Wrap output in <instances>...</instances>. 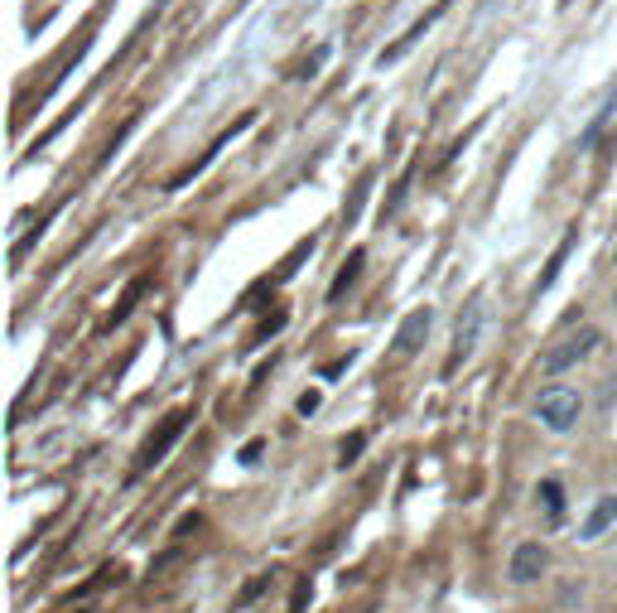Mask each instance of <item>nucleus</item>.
<instances>
[{
  "label": "nucleus",
  "mask_w": 617,
  "mask_h": 613,
  "mask_svg": "<svg viewBox=\"0 0 617 613\" xmlns=\"http://www.w3.org/2000/svg\"><path fill=\"white\" fill-rule=\"evenodd\" d=\"M598 343H603V334H598L593 324H584L579 334L555 338V343L540 353V377H560V372H569V367H579L593 353V348H598Z\"/></svg>",
  "instance_id": "obj_1"
},
{
  "label": "nucleus",
  "mask_w": 617,
  "mask_h": 613,
  "mask_svg": "<svg viewBox=\"0 0 617 613\" xmlns=\"http://www.w3.org/2000/svg\"><path fill=\"white\" fill-rule=\"evenodd\" d=\"M184 430H188V411H169V416L145 435V445H140V454H135V474H150L155 464H164V454L184 440Z\"/></svg>",
  "instance_id": "obj_2"
},
{
  "label": "nucleus",
  "mask_w": 617,
  "mask_h": 613,
  "mask_svg": "<svg viewBox=\"0 0 617 613\" xmlns=\"http://www.w3.org/2000/svg\"><path fill=\"white\" fill-rule=\"evenodd\" d=\"M579 411H584V401H579V391L564 387V382H555V387H545L536 396V416L550 425V430H574L579 425Z\"/></svg>",
  "instance_id": "obj_3"
},
{
  "label": "nucleus",
  "mask_w": 617,
  "mask_h": 613,
  "mask_svg": "<svg viewBox=\"0 0 617 613\" xmlns=\"http://www.w3.org/2000/svg\"><path fill=\"white\" fill-rule=\"evenodd\" d=\"M478 334H483V300H473V305L463 309V319H458V329H454V353H449V372H458V363H468V358H473V348H478Z\"/></svg>",
  "instance_id": "obj_4"
},
{
  "label": "nucleus",
  "mask_w": 617,
  "mask_h": 613,
  "mask_svg": "<svg viewBox=\"0 0 617 613\" xmlns=\"http://www.w3.org/2000/svg\"><path fill=\"white\" fill-rule=\"evenodd\" d=\"M545 570H550V551H545L540 541H526V546L511 551V580H516V585H536Z\"/></svg>",
  "instance_id": "obj_5"
},
{
  "label": "nucleus",
  "mask_w": 617,
  "mask_h": 613,
  "mask_svg": "<svg viewBox=\"0 0 617 613\" xmlns=\"http://www.w3.org/2000/svg\"><path fill=\"white\" fill-rule=\"evenodd\" d=\"M425 334H430V309H415V314L401 324V334H396V358H415L420 343H425Z\"/></svg>",
  "instance_id": "obj_6"
},
{
  "label": "nucleus",
  "mask_w": 617,
  "mask_h": 613,
  "mask_svg": "<svg viewBox=\"0 0 617 613\" xmlns=\"http://www.w3.org/2000/svg\"><path fill=\"white\" fill-rule=\"evenodd\" d=\"M608 527H617V493L593 502V512L584 517V527H579V541H598Z\"/></svg>",
  "instance_id": "obj_7"
},
{
  "label": "nucleus",
  "mask_w": 617,
  "mask_h": 613,
  "mask_svg": "<svg viewBox=\"0 0 617 613\" xmlns=\"http://www.w3.org/2000/svg\"><path fill=\"white\" fill-rule=\"evenodd\" d=\"M362 261H367L362 251H352L348 261H343V271H338V280L328 285V300H343V295H348L352 285H357V276H362Z\"/></svg>",
  "instance_id": "obj_8"
},
{
  "label": "nucleus",
  "mask_w": 617,
  "mask_h": 613,
  "mask_svg": "<svg viewBox=\"0 0 617 613\" xmlns=\"http://www.w3.org/2000/svg\"><path fill=\"white\" fill-rule=\"evenodd\" d=\"M536 498L545 502V517H550V522H560V517H564V488L555 483V478H545V483H540Z\"/></svg>",
  "instance_id": "obj_9"
},
{
  "label": "nucleus",
  "mask_w": 617,
  "mask_h": 613,
  "mask_svg": "<svg viewBox=\"0 0 617 613\" xmlns=\"http://www.w3.org/2000/svg\"><path fill=\"white\" fill-rule=\"evenodd\" d=\"M574 242H579V227H574V232H569V237H564L560 247H555V256H550V266H545V271H540V290H545V285H550V280L560 276L564 256H569V247H574Z\"/></svg>",
  "instance_id": "obj_10"
},
{
  "label": "nucleus",
  "mask_w": 617,
  "mask_h": 613,
  "mask_svg": "<svg viewBox=\"0 0 617 613\" xmlns=\"http://www.w3.org/2000/svg\"><path fill=\"white\" fill-rule=\"evenodd\" d=\"M362 445H367V435H352V440H343V449H338V459H343V464H352V459L362 454Z\"/></svg>",
  "instance_id": "obj_11"
},
{
  "label": "nucleus",
  "mask_w": 617,
  "mask_h": 613,
  "mask_svg": "<svg viewBox=\"0 0 617 613\" xmlns=\"http://www.w3.org/2000/svg\"><path fill=\"white\" fill-rule=\"evenodd\" d=\"M323 58H328V49H314V54H309V63H299V78H314Z\"/></svg>",
  "instance_id": "obj_12"
},
{
  "label": "nucleus",
  "mask_w": 617,
  "mask_h": 613,
  "mask_svg": "<svg viewBox=\"0 0 617 613\" xmlns=\"http://www.w3.org/2000/svg\"><path fill=\"white\" fill-rule=\"evenodd\" d=\"M299 411H304V416H314V411H319V396H314V391H304V396H299Z\"/></svg>",
  "instance_id": "obj_13"
}]
</instances>
